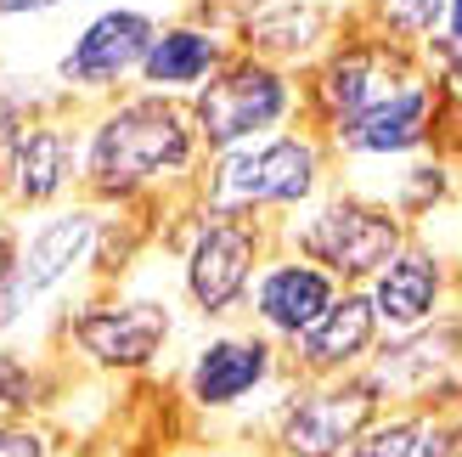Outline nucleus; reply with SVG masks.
<instances>
[{
	"mask_svg": "<svg viewBox=\"0 0 462 457\" xmlns=\"http://www.w3.org/2000/svg\"><path fill=\"white\" fill-rule=\"evenodd\" d=\"M203 158L192 102L180 97H142L107 102L85 125V198L90 203H135L170 181H187Z\"/></svg>",
	"mask_w": 462,
	"mask_h": 457,
	"instance_id": "f257e3e1",
	"label": "nucleus"
},
{
	"mask_svg": "<svg viewBox=\"0 0 462 457\" xmlns=\"http://www.w3.org/2000/svg\"><path fill=\"white\" fill-rule=\"evenodd\" d=\"M328 187V142L316 130H271L243 147L209 153L198 203L215 215H299Z\"/></svg>",
	"mask_w": 462,
	"mask_h": 457,
	"instance_id": "f03ea898",
	"label": "nucleus"
},
{
	"mask_svg": "<svg viewBox=\"0 0 462 457\" xmlns=\"http://www.w3.org/2000/svg\"><path fill=\"white\" fill-rule=\"evenodd\" d=\"M282 238H288L293 255L328 266L344 288L373 283L411 243L406 215H395L373 192H321L316 203H305V210L282 226Z\"/></svg>",
	"mask_w": 462,
	"mask_h": 457,
	"instance_id": "7ed1b4c3",
	"label": "nucleus"
},
{
	"mask_svg": "<svg viewBox=\"0 0 462 457\" xmlns=\"http://www.w3.org/2000/svg\"><path fill=\"white\" fill-rule=\"evenodd\" d=\"M383 413L389 406L366 373L293 378L260 413V435L276 457H344Z\"/></svg>",
	"mask_w": 462,
	"mask_h": 457,
	"instance_id": "20e7f679",
	"label": "nucleus"
},
{
	"mask_svg": "<svg viewBox=\"0 0 462 457\" xmlns=\"http://www.w3.org/2000/svg\"><path fill=\"white\" fill-rule=\"evenodd\" d=\"M102 203H57V210H40L34 226H23L17 243V271L0 288V339H12L29 316L62 294L79 277L85 266H97V243H102Z\"/></svg>",
	"mask_w": 462,
	"mask_h": 457,
	"instance_id": "39448f33",
	"label": "nucleus"
},
{
	"mask_svg": "<svg viewBox=\"0 0 462 457\" xmlns=\"http://www.w3.org/2000/svg\"><path fill=\"white\" fill-rule=\"evenodd\" d=\"M271 232L265 220L248 215H215L198 203V220L180 238V294L203 322H226V316L248 311V294L260 266L271 260Z\"/></svg>",
	"mask_w": 462,
	"mask_h": 457,
	"instance_id": "423d86ee",
	"label": "nucleus"
},
{
	"mask_svg": "<svg viewBox=\"0 0 462 457\" xmlns=\"http://www.w3.org/2000/svg\"><path fill=\"white\" fill-rule=\"evenodd\" d=\"M187 102H192V125H198L203 153H226V147L254 142V135L282 130L299 113V90L276 62L248 51V57H231Z\"/></svg>",
	"mask_w": 462,
	"mask_h": 457,
	"instance_id": "0eeeda50",
	"label": "nucleus"
},
{
	"mask_svg": "<svg viewBox=\"0 0 462 457\" xmlns=\"http://www.w3.org/2000/svg\"><path fill=\"white\" fill-rule=\"evenodd\" d=\"M378 384L389 413H446L462 406V316H434L411 333H383L373 361L361 368Z\"/></svg>",
	"mask_w": 462,
	"mask_h": 457,
	"instance_id": "6e6552de",
	"label": "nucleus"
},
{
	"mask_svg": "<svg viewBox=\"0 0 462 457\" xmlns=\"http://www.w3.org/2000/svg\"><path fill=\"white\" fill-rule=\"evenodd\" d=\"M62 339L85 368L130 378L147 373L175 339V305L152 294H119V300H85L62 316Z\"/></svg>",
	"mask_w": 462,
	"mask_h": 457,
	"instance_id": "1a4fd4ad",
	"label": "nucleus"
},
{
	"mask_svg": "<svg viewBox=\"0 0 462 457\" xmlns=\"http://www.w3.org/2000/svg\"><path fill=\"white\" fill-rule=\"evenodd\" d=\"M282 361H288V350L276 339H265L260 328L254 333H215L187 356L180 396L203 418H237L260 396H282L276 390L282 384Z\"/></svg>",
	"mask_w": 462,
	"mask_h": 457,
	"instance_id": "9d476101",
	"label": "nucleus"
},
{
	"mask_svg": "<svg viewBox=\"0 0 462 457\" xmlns=\"http://www.w3.org/2000/svg\"><path fill=\"white\" fill-rule=\"evenodd\" d=\"M338 294H344V283L328 266H316L305 255H271L260 266V277H254L248 316H254V328L265 339H276V345L288 350L293 339H305L321 316H328V305Z\"/></svg>",
	"mask_w": 462,
	"mask_h": 457,
	"instance_id": "9b49d317",
	"label": "nucleus"
},
{
	"mask_svg": "<svg viewBox=\"0 0 462 457\" xmlns=\"http://www.w3.org/2000/svg\"><path fill=\"white\" fill-rule=\"evenodd\" d=\"M85 187V130H68L57 119H23L12 170H6V198L12 210H57L68 192Z\"/></svg>",
	"mask_w": 462,
	"mask_h": 457,
	"instance_id": "f8f14e48",
	"label": "nucleus"
},
{
	"mask_svg": "<svg viewBox=\"0 0 462 457\" xmlns=\"http://www.w3.org/2000/svg\"><path fill=\"white\" fill-rule=\"evenodd\" d=\"M429 142H434V79H423L418 68H406L356 125L333 135L344 158H411Z\"/></svg>",
	"mask_w": 462,
	"mask_h": 457,
	"instance_id": "ddd939ff",
	"label": "nucleus"
},
{
	"mask_svg": "<svg viewBox=\"0 0 462 457\" xmlns=\"http://www.w3.org/2000/svg\"><path fill=\"white\" fill-rule=\"evenodd\" d=\"M152 40H158V23L147 12L113 6L74 40V51L57 62V79L68 90H85V97H107L113 85L142 74V57H147Z\"/></svg>",
	"mask_w": 462,
	"mask_h": 457,
	"instance_id": "4468645a",
	"label": "nucleus"
},
{
	"mask_svg": "<svg viewBox=\"0 0 462 457\" xmlns=\"http://www.w3.org/2000/svg\"><path fill=\"white\" fill-rule=\"evenodd\" d=\"M378 339H383V322H378V311H373L366 283L361 288H344L338 300L328 305V316H321L305 339H293V345H288V368H293V378H344V373H361L366 361H373Z\"/></svg>",
	"mask_w": 462,
	"mask_h": 457,
	"instance_id": "2eb2a0df",
	"label": "nucleus"
},
{
	"mask_svg": "<svg viewBox=\"0 0 462 457\" xmlns=\"http://www.w3.org/2000/svg\"><path fill=\"white\" fill-rule=\"evenodd\" d=\"M401 74H406V57L395 51V45H338V51L321 62L316 85H310L316 130L333 142V135L344 125H356Z\"/></svg>",
	"mask_w": 462,
	"mask_h": 457,
	"instance_id": "dca6fc26",
	"label": "nucleus"
},
{
	"mask_svg": "<svg viewBox=\"0 0 462 457\" xmlns=\"http://www.w3.org/2000/svg\"><path fill=\"white\" fill-rule=\"evenodd\" d=\"M366 294H373V311H378L383 333H411V328L434 322V316H446L451 277H446V260L434 255V248L406 243L401 255L366 283Z\"/></svg>",
	"mask_w": 462,
	"mask_h": 457,
	"instance_id": "f3484780",
	"label": "nucleus"
},
{
	"mask_svg": "<svg viewBox=\"0 0 462 457\" xmlns=\"http://www.w3.org/2000/svg\"><path fill=\"white\" fill-rule=\"evenodd\" d=\"M226 62H231L226 45L209 29H158V40L147 45L135 79L147 90H158V97H192V90L209 85Z\"/></svg>",
	"mask_w": 462,
	"mask_h": 457,
	"instance_id": "a211bd4d",
	"label": "nucleus"
},
{
	"mask_svg": "<svg viewBox=\"0 0 462 457\" xmlns=\"http://www.w3.org/2000/svg\"><path fill=\"white\" fill-rule=\"evenodd\" d=\"M248 51L265 62H288V57H310L321 40H328V12L316 6H276L265 17H248Z\"/></svg>",
	"mask_w": 462,
	"mask_h": 457,
	"instance_id": "6ab92c4d",
	"label": "nucleus"
},
{
	"mask_svg": "<svg viewBox=\"0 0 462 457\" xmlns=\"http://www.w3.org/2000/svg\"><path fill=\"white\" fill-rule=\"evenodd\" d=\"M45 406H51L45 368L0 339V418H45Z\"/></svg>",
	"mask_w": 462,
	"mask_h": 457,
	"instance_id": "aec40b11",
	"label": "nucleus"
},
{
	"mask_svg": "<svg viewBox=\"0 0 462 457\" xmlns=\"http://www.w3.org/2000/svg\"><path fill=\"white\" fill-rule=\"evenodd\" d=\"M344 457H434L429 452V406L423 413H383Z\"/></svg>",
	"mask_w": 462,
	"mask_h": 457,
	"instance_id": "412c9836",
	"label": "nucleus"
},
{
	"mask_svg": "<svg viewBox=\"0 0 462 457\" xmlns=\"http://www.w3.org/2000/svg\"><path fill=\"white\" fill-rule=\"evenodd\" d=\"M446 198H451V170H446V164H411V170L395 181V192H383V203H389L395 215H406V220L434 215Z\"/></svg>",
	"mask_w": 462,
	"mask_h": 457,
	"instance_id": "4be33fe9",
	"label": "nucleus"
},
{
	"mask_svg": "<svg viewBox=\"0 0 462 457\" xmlns=\"http://www.w3.org/2000/svg\"><path fill=\"white\" fill-rule=\"evenodd\" d=\"M378 6V23L389 34H401V40H434L440 34V23H446V6L451 0H373Z\"/></svg>",
	"mask_w": 462,
	"mask_h": 457,
	"instance_id": "5701e85b",
	"label": "nucleus"
},
{
	"mask_svg": "<svg viewBox=\"0 0 462 457\" xmlns=\"http://www.w3.org/2000/svg\"><path fill=\"white\" fill-rule=\"evenodd\" d=\"M0 457H62V441L45 418H0Z\"/></svg>",
	"mask_w": 462,
	"mask_h": 457,
	"instance_id": "b1692460",
	"label": "nucleus"
},
{
	"mask_svg": "<svg viewBox=\"0 0 462 457\" xmlns=\"http://www.w3.org/2000/svg\"><path fill=\"white\" fill-rule=\"evenodd\" d=\"M29 107H34V97H23V90H17L12 79H0V125L29 119Z\"/></svg>",
	"mask_w": 462,
	"mask_h": 457,
	"instance_id": "393cba45",
	"label": "nucleus"
},
{
	"mask_svg": "<svg viewBox=\"0 0 462 457\" xmlns=\"http://www.w3.org/2000/svg\"><path fill=\"white\" fill-rule=\"evenodd\" d=\"M17 243H23V232H12V226L0 220V288H6V277L17 271Z\"/></svg>",
	"mask_w": 462,
	"mask_h": 457,
	"instance_id": "a878e982",
	"label": "nucleus"
},
{
	"mask_svg": "<svg viewBox=\"0 0 462 457\" xmlns=\"http://www.w3.org/2000/svg\"><path fill=\"white\" fill-rule=\"evenodd\" d=\"M180 457H276L271 446H254V452H237V446H192V452H180Z\"/></svg>",
	"mask_w": 462,
	"mask_h": 457,
	"instance_id": "bb28decb",
	"label": "nucleus"
},
{
	"mask_svg": "<svg viewBox=\"0 0 462 457\" xmlns=\"http://www.w3.org/2000/svg\"><path fill=\"white\" fill-rule=\"evenodd\" d=\"M62 0H0V17H29V12H51Z\"/></svg>",
	"mask_w": 462,
	"mask_h": 457,
	"instance_id": "cd10ccee",
	"label": "nucleus"
}]
</instances>
